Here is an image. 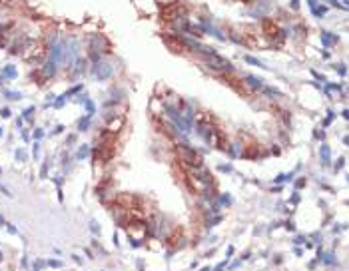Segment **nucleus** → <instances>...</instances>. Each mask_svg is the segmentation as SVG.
Returning a JSON list of instances; mask_svg holds the SVG:
<instances>
[{
    "label": "nucleus",
    "mask_w": 349,
    "mask_h": 271,
    "mask_svg": "<svg viewBox=\"0 0 349 271\" xmlns=\"http://www.w3.org/2000/svg\"><path fill=\"white\" fill-rule=\"evenodd\" d=\"M205 64L212 68V70H217V72H234V66L225 60L224 56H217V54H212V56H205Z\"/></svg>",
    "instance_id": "obj_1"
},
{
    "label": "nucleus",
    "mask_w": 349,
    "mask_h": 271,
    "mask_svg": "<svg viewBox=\"0 0 349 271\" xmlns=\"http://www.w3.org/2000/svg\"><path fill=\"white\" fill-rule=\"evenodd\" d=\"M110 74H112V66H110V64H106V62H100L98 66L94 68V76H96L98 80L108 78Z\"/></svg>",
    "instance_id": "obj_2"
},
{
    "label": "nucleus",
    "mask_w": 349,
    "mask_h": 271,
    "mask_svg": "<svg viewBox=\"0 0 349 271\" xmlns=\"http://www.w3.org/2000/svg\"><path fill=\"white\" fill-rule=\"evenodd\" d=\"M319 154H321V161H323V166H327V164H329V147L321 146V152H319Z\"/></svg>",
    "instance_id": "obj_3"
},
{
    "label": "nucleus",
    "mask_w": 349,
    "mask_h": 271,
    "mask_svg": "<svg viewBox=\"0 0 349 271\" xmlns=\"http://www.w3.org/2000/svg\"><path fill=\"white\" fill-rule=\"evenodd\" d=\"M86 156H88V146H82V147L78 150V158H80V159H84Z\"/></svg>",
    "instance_id": "obj_4"
},
{
    "label": "nucleus",
    "mask_w": 349,
    "mask_h": 271,
    "mask_svg": "<svg viewBox=\"0 0 349 271\" xmlns=\"http://www.w3.org/2000/svg\"><path fill=\"white\" fill-rule=\"evenodd\" d=\"M229 199H231V197H229V193H225V195H222V197H220V203H225V205H227V203H229Z\"/></svg>",
    "instance_id": "obj_5"
},
{
    "label": "nucleus",
    "mask_w": 349,
    "mask_h": 271,
    "mask_svg": "<svg viewBox=\"0 0 349 271\" xmlns=\"http://www.w3.org/2000/svg\"><path fill=\"white\" fill-rule=\"evenodd\" d=\"M80 130H86V128H88V118H82V122H80Z\"/></svg>",
    "instance_id": "obj_6"
},
{
    "label": "nucleus",
    "mask_w": 349,
    "mask_h": 271,
    "mask_svg": "<svg viewBox=\"0 0 349 271\" xmlns=\"http://www.w3.org/2000/svg\"><path fill=\"white\" fill-rule=\"evenodd\" d=\"M333 261H335L333 255H325V263H327V265H333Z\"/></svg>",
    "instance_id": "obj_7"
},
{
    "label": "nucleus",
    "mask_w": 349,
    "mask_h": 271,
    "mask_svg": "<svg viewBox=\"0 0 349 271\" xmlns=\"http://www.w3.org/2000/svg\"><path fill=\"white\" fill-rule=\"evenodd\" d=\"M303 185H305V180H303V178H299V180L295 181V187H303Z\"/></svg>",
    "instance_id": "obj_8"
},
{
    "label": "nucleus",
    "mask_w": 349,
    "mask_h": 271,
    "mask_svg": "<svg viewBox=\"0 0 349 271\" xmlns=\"http://www.w3.org/2000/svg\"><path fill=\"white\" fill-rule=\"evenodd\" d=\"M220 169H222V171H231V166L225 164V166H220Z\"/></svg>",
    "instance_id": "obj_9"
},
{
    "label": "nucleus",
    "mask_w": 349,
    "mask_h": 271,
    "mask_svg": "<svg viewBox=\"0 0 349 271\" xmlns=\"http://www.w3.org/2000/svg\"><path fill=\"white\" fill-rule=\"evenodd\" d=\"M6 76H14V68H12V66L6 68Z\"/></svg>",
    "instance_id": "obj_10"
},
{
    "label": "nucleus",
    "mask_w": 349,
    "mask_h": 271,
    "mask_svg": "<svg viewBox=\"0 0 349 271\" xmlns=\"http://www.w3.org/2000/svg\"><path fill=\"white\" fill-rule=\"evenodd\" d=\"M299 201V193H293L291 195V203H297Z\"/></svg>",
    "instance_id": "obj_11"
},
{
    "label": "nucleus",
    "mask_w": 349,
    "mask_h": 271,
    "mask_svg": "<svg viewBox=\"0 0 349 271\" xmlns=\"http://www.w3.org/2000/svg\"><path fill=\"white\" fill-rule=\"evenodd\" d=\"M0 136H2V130H0Z\"/></svg>",
    "instance_id": "obj_12"
}]
</instances>
